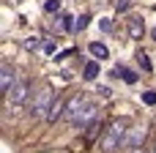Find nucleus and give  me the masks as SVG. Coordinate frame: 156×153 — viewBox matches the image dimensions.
<instances>
[{
	"label": "nucleus",
	"mask_w": 156,
	"mask_h": 153,
	"mask_svg": "<svg viewBox=\"0 0 156 153\" xmlns=\"http://www.w3.org/2000/svg\"><path fill=\"white\" fill-rule=\"evenodd\" d=\"M121 142H126V123H123V120H115V123H110V129L104 131L99 148L104 153H112V151L121 148Z\"/></svg>",
	"instance_id": "nucleus-1"
},
{
	"label": "nucleus",
	"mask_w": 156,
	"mask_h": 153,
	"mask_svg": "<svg viewBox=\"0 0 156 153\" xmlns=\"http://www.w3.org/2000/svg\"><path fill=\"white\" fill-rule=\"evenodd\" d=\"M52 101H55V93H52L49 88H41V90L36 93L33 104H30V115H33V118H47V112H49Z\"/></svg>",
	"instance_id": "nucleus-2"
},
{
	"label": "nucleus",
	"mask_w": 156,
	"mask_h": 153,
	"mask_svg": "<svg viewBox=\"0 0 156 153\" xmlns=\"http://www.w3.org/2000/svg\"><path fill=\"white\" fill-rule=\"evenodd\" d=\"M85 107H88V99H85V96H74V99L66 104V112H63V118H66L69 123H74V120L82 115V110H85Z\"/></svg>",
	"instance_id": "nucleus-3"
},
{
	"label": "nucleus",
	"mask_w": 156,
	"mask_h": 153,
	"mask_svg": "<svg viewBox=\"0 0 156 153\" xmlns=\"http://www.w3.org/2000/svg\"><path fill=\"white\" fill-rule=\"evenodd\" d=\"M30 93V85L27 82H14V88L5 93V104H22Z\"/></svg>",
	"instance_id": "nucleus-4"
},
{
	"label": "nucleus",
	"mask_w": 156,
	"mask_h": 153,
	"mask_svg": "<svg viewBox=\"0 0 156 153\" xmlns=\"http://www.w3.org/2000/svg\"><path fill=\"white\" fill-rule=\"evenodd\" d=\"M11 88H14V68H11L8 63H3V66H0V90L8 93Z\"/></svg>",
	"instance_id": "nucleus-5"
},
{
	"label": "nucleus",
	"mask_w": 156,
	"mask_h": 153,
	"mask_svg": "<svg viewBox=\"0 0 156 153\" xmlns=\"http://www.w3.org/2000/svg\"><path fill=\"white\" fill-rule=\"evenodd\" d=\"M63 112H66V107H63V101H60V99L55 96V101H52V107H49V112H47V118H44V120L55 123V120H58V118H60Z\"/></svg>",
	"instance_id": "nucleus-6"
},
{
	"label": "nucleus",
	"mask_w": 156,
	"mask_h": 153,
	"mask_svg": "<svg viewBox=\"0 0 156 153\" xmlns=\"http://www.w3.org/2000/svg\"><path fill=\"white\" fill-rule=\"evenodd\" d=\"M143 140H145V126H137V129L126 137V145L134 151V148H140V142H143Z\"/></svg>",
	"instance_id": "nucleus-7"
},
{
	"label": "nucleus",
	"mask_w": 156,
	"mask_h": 153,
	"mask_svg": "<svg viewBox=\"0 0 156 153\" xmlns=\"http://www.w3.org/2000/svg\"><path fill=\"white\" fill-rule=\"evenodd\" d=\"M90 55H93V57H99V60H107V55H110V52H107V47H104L101 41H90Z\"/></svg>",
	"instance_id": "nucleus-8"
},
{
	"label": "nucleus",
	"mask_w": 156,
	"mask_h": 153,
	"mask_svg": "<svg viewBox=\"0 0 156 153\" xmlns=\"http://www.w3.org/2000/svg\"><path fill=\"white\" fill-rule=\"evenodd\" d=\"M82 77L85 79H96L99 77V60H88L85 68H82Z\"/></svg>",
	"instance_id": "nucleus-9"
},
{
	"label": "nucleus",
	"mask_w": 156,
	"mask_h": 153,
	"mask_svg": "<svg viewBox=\"0 0 156 153\" xmlns=\"http://www.w3.org/2000/svg\"><path fill=\"white\" fill-rule=\"evenodd\" d=\"M129 36H132V38H143V22H140L137 16L129 19Z\"/></svg>",
	"instance_id": "nucleus-10"
},
{
	"label": "nucleus",
	"mask_w": 156,
	"mask_h": 153,
	"mask_svg": "<svg viewBox=\"0 0 156 153\" xmlns=\"http://www.w3.org/2000/svg\"><path fill=\"white\" fill-rule=\"evenodd\" d=\"M88 126H90V129H88V142H93V140H96V137L101 134V123H96V120H90Z\"/></svg>",
	"instance_id": "nucleus-11"
},
{
	"label": "nucleus",
	"mask_w": 156,
	"mask_h": 153,
	"mask_svg": "<svg viewBox=\"0 0 156 153\" xmlns=\"http://www.w3.org/2000/svg\"><path fill=\"white\" fill-rule=\"evenodd\" d=\"M90 25V14H80V19H74V30H85Z\"/></svg>",
	"instance_id": "nucleus-12"
},
{
	"label": "nucleus",
	"mask_w": 156,
	"mask_h": 153,
	"mask_svg": "<svg viewBox=\"0 0 156 153\" xmlns=\"http://www.w3.org/2000/svg\"><path fill=\"white\" fill-rule=\"evenodd\" d=\"M58 25H60V30H74V19H71L69 14H63V16L58 19Z\"/></svg>",
	"instance_id": "nucleus-13"
},
{
	"label": "nucleus",
	"mask_w": 156,
	"mask_h": 153,
	"mask_svg": "<svg viewBox=\"0 0 156 153\" xmlns=\"http://www.w3.org/2000/svg\"><path fill=\"white\" fill-rule=\"evenodd\" d=\"M137 63H140V68H143L145 74L151 71V60H148V55H145V52H137Z\"/></svg>",
	"instance_id": "nucleus-14"
},
{
	"label": "nucleus",
	"mask_w": 156,
	"mask_h": 153,
	"mask_svg": "<svg viewBox=\"0 0 156 153\" xmlns=\"http://www.w3.org/2000/svg\"><path fill=\"white\" fill-rule=\"evenodd\" d=\"M44 11H47V14L60 11V0H47V3H44Z\"/></svg>",
	"instance_id": "nucleus-15"
},
{
	"label": "nucleus",
	"mask_w": 156,
	"mask_h": 153,
	"mask_svg": "<svg viewBox=\"0 0 156 153\" xmlns=\"http://www.w3.org/2000/svg\"><path fill=\"white\" fill-rule=\"evenodd\" d=\"M25 47H27V49H38V47H41V38H38V36H33V38H27V41H25Z\"/></svg>",
	"instance_id": "nucleus-16"
},
{
	"label": "nucleus",
	"mask_w": 156,
	"mask_h": 153,
	"mask_svg": "<svg viewBox=\"0 0 156 153\" xmlns=\"http://www.w3.org/2000/svg\"><path fill=\"white\" fill-rule=\"evenodd\" d=\"M143 101H145V104H156V93L154 90H145V93H143Z\"/></svg>",
	"instance_id": "nucleus-17"
},
{
	"label": "nucleus",
	"mask_w": 156,
	"mask_h": 153,
	"mask_svg": "<svg viewBox=\"0 0 156 153\" xmlns=\"http://www.w3.org/2000/svg\"><path fill=\"white\" fill-rule=\"evenodd\" d=\"M99 27H101L104 33H110V30H112V19H101V22H99Z\"/></svg>",
	"instance_id": "nucleus-18"
},
{
	"label": "nucleus",
	"mask_w": 156,
	"mask_h": 153,
	"mask_svg": "<svg viewBox=\"0 0 156 153\" xmlns=\"http://www.w3.org/2000/svg\"><path fill=\"white\" fill-rule=\"evenodd\" d=\"M129 5H132V3H129V0H118V11H126V8H129Z\"/></svg>",
	"instance_id": "nucleus-19"
}]
</instances>
